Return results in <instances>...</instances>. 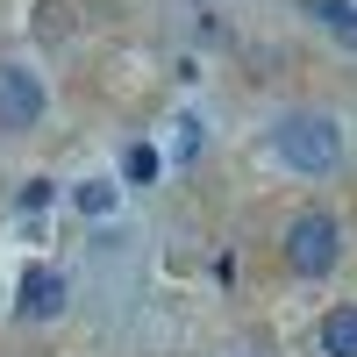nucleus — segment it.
<instances>
[{
  "label": "nucleus",
  "mask_w": 357,
  "mask_h": 357,
  "mask_svg": "<svg viewBox=\"0 0 357 357\" xmlns=\"http://www.w3.org/2000/svg\"><path fill=\"white\" fill-rule=\"evenodd\" d=\"M272 151H279V165H293V172L329 178V172L343 165V129L329 122V114L301 107V114H286V122L272 129Z\"/></svg>",
  "instance_id": "1"
},
{
  "label": "nucleus",
  "mask_w": 357,
  "mask_h": 357,
  "mask_svg": "<svg viewBox=\"0 0 357 357\" xmlns=\"http://www.w3.org/2000/svg\"><path fill=\"white\" fill-rule=\"evenodd\" d=\"M343 257V222L329 215V207H301V215L286 222V264L293 279H329Z\"/></svg>",
  "instance_id": "2"
},
{
  "label": "nucleus",
  "mask_w": 357,
  "mask_h": 357,
  "mask_svg": "<svg viewBox=\"0 0 357 357\" xmlns=\"http://www.w3.org/2000/svg\"><path fill=\"white\" fill-rule=\"evenodd\" d=\"M65 301H72V279L57 272V264H29L22 286H15V314H22V321H57Z\"/></svg>",
  "instance_id": "3"
},
{
  "label": "nucleus",
  "mask_w": 357,
  "mask_h": 357,
  "mask_svg": "<svg viewBox=\"0 0 357 357\" xmlns=\"http://www.w3.org/2000/svg\"><path fill=\"white\" fill-rule=\"evenodd\" d=\"M43 122V79L29 65H0V129H36Z\"/></svg>",
  "instance_id": "4"
},
{
  "label": "nucleus",
  "mask_w": 357,
  "mask_h": 357,
  "mask_svg": "<svg viewBox=\"0 0 357 357\" xmlns=\"http://www.w3.org/2000/svg\"><path fill=\"white\" fill-rule=\"evenodd\" d=\"M321 357H357V301L321 314Z\"/></svg>",
  "instance_id": "5"
},
{
  "label": "nucleus",
  "mask_w": 357,
  "mask_h": 357,
  "mask_svg": "<svg viewBox=\"0 0 357 357\" xmlns=\"http://www.w3.org/2000/svg\"><path fill=\"white\" fill-rule=\"evenodd\" d=\"M301 15H307V22H321L329 36L357 43V0H301Z\"/></svg>",
  "instance_id": "6"
},
{
  "label": "nucleus",
  "mask_w": 357,
  "mask_h": 357,
  "mask_svg": "<svg viewBox=\"0 0 357 357\" xmlns=\"http://www.w3.org/2000/svg\"><path fill=\"white\" fill-rule=\"evenodd\" d=\"M72 200H79V215H93V222H100V215H114V200H122V193H114L107 178H79Z\"/></svg>",
  "instance_id": "7"
},
{
  "label": "nucleus",
  "mask_w": 357,
  "mask_h": 357,
  "mask_svg": "<svg viewBox=\"0 0 357 357\" xmlns=\"http://www.w3.org/2000/svg\"><path fill=\"white\" fill-rule=\"evenodd\" d=\"M122 172L136 178V186H151V178H158V151H151V143H129V158H122Z\"/></svg>",
  "instance_id": "8"
},
{
  "label": "nucleus",
  "mask_w": 357,
  "mask_h": 357,
  "mask_svg": "<svg viewBox=\"0 0 357 357\" xmlns=\"http://www.w3.org/2000/svg\"><path fill=\"white\" fill-rule=\"evenodd\" d=\"M193 158H200V122L186 114V122H178V165H193Z\"/></svg>",
  "instance_id": "9"
},
{
  "label": "nucleus",
  "mask_w": 357,
  "mask_h": 357,
  "mask_svg": "<svg viewBox=\"0 0 357 357\" xmlns=\"http://www.w3.org/2000/svg\"><path fill=\"white\" fill-rule=\"evenodd\" d=\"M43 200H50V178H29V186H22V207H29V215H36Z\"/></svg>",
  "instance_id": "10"
}]
</instances>
